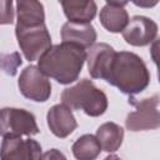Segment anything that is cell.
I'll list each match as a JSON object with an SVG mask.
<instances>
[{"instance_id":"8","label":"cell","mask_w":160,"mask_h":160,"mask_svg":"<svg viewBox=\"0 0 160 160\" xmlns=\"http://www.w3.org/2000/svg\"><path fill=\"white\" fill-rule=\"evenodd\" d=\"M124 40L132 46H146L158 36V24L146 16H132L121 31Z\"/></svg>"},{"instance_id":"12","label":"cell","mask_w":160,"mask_h":160,"mask_svg":"<svg viewBox=\"0 0 160 160\" xmlns=\"http://www.w3.org/2000/svg\"><path fill=\"white\" fill-rule=\"evenodd\" d=\"M96 30L90 22L68 21L61 28V39L65 42H74L89 49L96 41Z\"/></svg>"},{"instance_id":"19","label":"cell","mask_w":160,"mask_h":160,"mask_svg":"<svg viewBox=\"0 0 160 160\" xmlns=\"http://www.w3.org/2000/svg\"><path fill=\"white\" fill-rule=\"evenodd\" d=\"M14 22L12 0H0V25H9Z\"/></svg>"},{"instance_id":"5","label":"cell","mask_w":160,"mask_h":160,"mask_svg":"<svg viewBox=\"0 0 160 160\" xmlns=\"http://www.w3.org/2000/svg\"><path fill=\"white\" fill-rule=\"evenodd\" d=\"M39 131L32 112L18 108L0 109V135L2 138L31 136L39 134Z\"/></svg>"},{"instance_id":"18","label":"cell","mask_w":160,"mask_h":160,"mask_svg":"<svg viewBox=\"0 0 160 160\" xmlns=\"http://www.w3.org/2000/svg\"><path fill=\"white\" fill-rule=\"evenodd\" d=\"M21 64L22 60L18 51L11 54H0V71L5 72L6 75L14 76Z\"/></svg>"},{"instance_id":"4","label":"cell","mask_w":160,"mask_h":160,"mask_svg":"<svg viewBox=\"0 0 160 160\" xmlns=\"http://www.w3.org/2000/svg\"><path fill=\"white\" fill-rule=\"evenodd\" d=\"M15 35L20 50L28 61L38 60L51 46V36L45 22L38 25H16Z\"/></svg>"},{"instance_id":"3","label":"cell","mask_w":160,"mask_h":160,"mask_svg":"<svg viewBox=\"0 0 160 160\" xmlns=\"http://www.w3.org/2000/svg\"><path fill=\"white\" fill-rule=\"evenodd\" d=\"M61 101L71 110H82L92 118L102 115L108 109L106 94L89 79H81L74 86L65 89L61 92Z\"/></svg>"},{"instance_id":"16","label":"cell","mask_w":160,"mask_h":160,"mask_svg":"<svg viewBox=\"0 0 160 160\" xmlns=\"http://www.w3.org/2000/svg\"><path fill=\"white\" fill-rule=\"evenodd\" d=\"M99 20L108 31L121 32L129 21V15L122 6H114L106 4L100 10Z\"/></svg>"},{"instance_id":"7","label":"cell","mask_w":160,"mask_h":160,"mask_svg":"<svg viewBox=\"0 0 160 160\" xmlns=\"http://www.w3.org/2000/svg\"><path fill=\"white\" fill-rule=\"evenodd\" d=\"M18 86L26 99L35 102H45L51 95L49 76L35 65H29L21 71Z\"/></svg>"},{"instance_id":"20","label":"cell","mask_w":160,"mask_h":160,"mask_svg":"<svg viewBox=\"0 0 160 160\" xmlns=\"http://www.w3.org/2000/svg\"><path fill=\"white\" fill-rule=\"evenodd\" d=\"M134 5L139 6V8H142V9H150V8H154L155 5H158L159 0H131Z\"/></svg>"},{"instance_id":"2","label":"cell","mask_w":160,"mask_h":160,"mask_svg":"<svg viewBox=\"0 0 160 160\" xmlns=\"http://www.w3.org/2000/svg\"><path fill=\"white\" fill-rule=\"evenodd\" d=\"M126 95L144 91L150 82V72L144 60L130 51L115 52L105 79Z\"/></svg>"},{"instance_id":"10","label":"cell","mask_w":160,"mask_h":160,"mask_svg":"<svg viewBox=\"0 0 160 160\" xmlns=\"http://www.w3.org/2000/svg\"><path fill=\"white\" fill-rule=\"evenodd\" d=\"M115 52L114 48L106 42L92 44L89 48L85 61L88 62V70L92 79H106Z\"/></svg>"},{"instance_id":"13","label":"cell","mask_w":160,"mask_h":160,"mask_svg":"<svg viewBox=\"0 0 160 160\" xmlns=\"http://www.w3.org/2000/svg\"><path fill=\"white\" fill-rule=\"evenodd\" d=\"M69 21L90 22L98 11L94 0H58Z\"/></svg>"},{"instance_id":"9","label":"cell","mask_w":160,"mask_h":160,"mask_svg":"<svg viewBox=\"0 0 160 160\" xmlns=\"http://www.w3.org/2000/svg\"><path fill=\"white\" fill-rule=\"evenodd\" d=\"M0 158L6 160L40 159L41 145L34 139H21V136L4 138L0 146Z\"/></svg>"},{"instance_id":"15","label":"cell","mask_w":160,"mask_h":160,"mask_svg":"<svg viewBox=\"0 0 160 160\" xmlns=\"http://www.w3.org/2000/svg\"><path fill=\"white\" fill-rule=\"evenodd\" d=\"M95 136L100 142L101 150L106 152H114L122 144L124 129L115 122H104L98 128Z\"/></svg>"},{"instance_id":"11","label":"cell","mask_w":160,"mask_h":160,"mask_svg":"<svg viewBox=\"0 0 160 160\" xmlns=\"http://www.w3.org/2000/svg\"><path fill=\"white\" fill-rule=\"evenodd\" d=\"M46 120L50 131L60 139L68 138L78 128L72 110L65 104H56L51 106L46 114Z\"/></svg>"},{"instance_id":"1","label":"cell","mask_w":160,"mask_h":160,"mask_svg":"<svg viewBox=\"0 0 160 160\" xmlns=\"http://www.w3.org/2000/svg\"><path fill=\"white\" fill-rule=\"evenodd\" d=\"M86 51L74 42L56 44L50 46L39 59L38 68L59 84L68 85L78 80L85 64Z\"/></svg>"},{"instance_id":"21","label":"cell","mask_w":160,"mask_h":160,"mask_svg":"<svg viewBox=\"0 0 160 160\" xmlns=\"http://www.w3.org/2000/svg\"><path fill=\"white\" fill-rule=\"evenodd\" d=\"M41 158H44V159H52V158H65L61 152H59L56 149H51L50 151H48L46 154H44V155H41Z\"/></svg>"},{"instance_id":"14","label":"cell","mask_w":160,"mask_h":160,"mask_svg":"<svg viewBox=\"0 0 160 160\" xmlns=\"http://www.w3.org/2000/svg\"><path fill=\"white\" fill-rule=\"evenodd\" d=\"M16 25H38L45 22L44 6L39 0H16Z\"/></svg>"},{"instance_id":"17","label":"cell","mask_w":160,"mask_h":160,"mask_svg":"<svg viewBox=\"0 0 160 160\" xmlns=\"http://www.w3.org/2000/svg\"><path fill=\"white\" fill-rule=\"evenodd\" d=\"M71 150L79 160H94L101 152V146L95 135L85 134L72 144Z\"/></svg>"},{"instance_id":"22","label":"cell","mask_w":160,"mask_h":160,"mask_svg":"<svg viewBox=\"0 0 160 160\" xmlns=\"http://www.w3.org/2000/svg\"><path fill=\"white\" fill-rule=\"evenodd\" d=\"M108 5H114V6H125L130 0H105Z\"/></svg>"},{"instance_id":"6","label":"cell","mask_w":160,"mask_h":160,"mask_svg":"<svg viewBox=\"0 0 160 160\" xmlns=\"http://www.w3.org/2000/svg\"><path fill=\"white\" fill-rule=\"evenodd\" d=\"M125 126L129 131L155 130L160 126L159 95L142 99L135 104V110L131 111L125 120Z\"/></svg>"}]
</instances>
